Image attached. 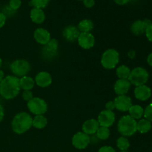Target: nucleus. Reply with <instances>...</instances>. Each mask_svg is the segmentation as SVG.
<instances>
[{
    "instance_id": "nucleus-1",
    "label": "nucleus",
    "mask_w": 152,
    "mask_h": 152,
    "mask_svg": "<svg viewBox=\"0 0 152 152\" xmlns=\"http://www.w3.org/2000/svg\"><path fill=\"white\" fill-rule=\"evenodd\" d=\"M20 90L19 78L15 76L4 77L0 83V94L5 99L15 98L19 94Z\"/></svg>"
},
{
    "instance_id": "nucleus-2",
    "label": "nucleus",
    "mask_w": 152,
    "mask_h": 152,
    "mask_svg": "<svg viewBox=\"0 0 152 152\" xmlns=\"http://www.w3.org/2000/svg\"><path fill=\"white\" fill-rule=\"evenodd\" d=\"M32 123L33 118L28 113L19 112L12 120V130L17 134H22L31 129Z\"/></svg>"
},
{
    "instance_id": "nucleus-3",
    "label": "nucleus",
    "mask_w": 152,
    "mask_h": 152,
    "mask_svg": "<svg viewBox=\"0 0 152 152\" xmlns=\"http://www.w3.org/2000/svg\"><path fill=\"white\" fill-rule=\"evenodd\" d=\"M137 123L129 115H125L119 120L117 130L123 137L133 136L137 132Z\"/></svg>"
},
{
    "instance_id": "nucleus-4",
    "label": "nucleus",
    "mask_w": 152,
    "mask_h": 152,
    "mask_svg": "<svg viewBox=\"0 0 152 152\" xmlns=\"http://www.w3.org/2000/svg\"><path fill=\"white\" fill-rule=\"evenodd\" d=\"M149 74L148 72L142 67H137L131 71L130 75L129 77V81L131 84L134 85L136 87L145 85L148 82Z\"/></svg>"
},
{
    "instance_id": "nucleus-5",
    "label": "nucleus",
    "mask_w": 152,
    "mask_h": 152,
    "mask_svg": "<svg viewBox=\"0 0 152 152\" xmlns=\"http://www.w3.org/2000/svg\"><path fill=\"white\" fill-rule=\"evenodd\" d=\"M120 61V54L115 49H108L101 57V64L105 69H113Z\"/></svg>"
},
{
    "instance_id": "nucleus-6",
    "label": "nucleus",
    "mask_w": 152,
    "mask_h": 152,
    "mask_svg": "<svg viewBox=\"0 0 152 152\" xmlns=\"http://www.w3.org/2000/svg\"><path fill=\"white\" fill-rule=\"evenodd\" d=\"M10 68L15 77L18 78L27 76L31 71V65L25 59H16L12 62Z\"/></svg>"
},
{
    "instance_id": "nucleus-7",
    "label": "nucleus",
    "mask_w": 152,
    "mask_h": 152,
    "mask_svg": "<svg viewBox=\"0 0 152 152\" xmlns=\"http://www.w3.org/2000/svg\"><path fill=\"white\" fill-rule=\"evenodd\" d=\"M30 112L35 115H43L48 111V104L43 99L39 97H34L28 101L27 104Z\"/></svg>"
},
{
    "instance_id": "nucleus-8",
    "label": "nucleus",
    "mask_w": 152,
    "mask_h": 152,
    "mask_svg": "<svg viewBox=\"0 0 152 152\" xmlns=\"http://www.w3.org/2000/svg\"><path fill=\"white\" fill-rule=\"evenodd\" d=\"M90 142V136L84 132H77L72 137L73 145L77 149H85Z\"/></svg>"
},
{
    "instance_id": "nucleus-9",
    "label": "nucleus",
    "mask_w": 152,
    "mask_h": 152,
    "mask_svg": "<svg viewBox=\"0 0 152 152\" xmlns=\"http://www.w3.org/2000/svg\"><path fill=\"white\" fill-rule=\"evenodd\" d=\"M97 121L99 126L109 128L115 122V114L111 111L103 110L99 113Z\"/></svg>"
},
{
    "instance_id": "nucleus-10",
    "label": "nucleus",
    "mask_w": 152,
    "mask_h": 152,
    "mask_svg": "<svg viewBox=\"0 0 152 152\" xmlns=\"http://www.w3.org/2000/svg\"><path fill=\"white\" fill-rule=\"evenodd\" d=\"M58 51V42L56 39H50V41L45 45L42 48V54L45 58L53 59L57 54Z\"/></svg>"
},
{
    "instance_id": "nucleus-11",
    "label": "nucleus",
    "mask_w": 152,
    "mask_h": 152,
    "mask_svg": "<svg viewBox=\"0 0 152 152\" xmlns=\"http://www.w3.org/2000/svg\"><path fill=\"white\" fill-rule=\"evenodd\" d=\"M115 108L120 111H128L132 105V99L127 95H119L114 100Z\"/></svg>"
},
{
    "instance_id": "nucleus-12",
    "label": "nucleus",
    "mask_w": 152,
    "mask_h": 152,
    "mask_svg": "<svg viewBox=\"0 0 152 152\" xmlns=\"http://www.w3.org/2000/svg\"><path fill=\"white\" fill-rule=\"evenodd\" d=\"M77 41L79 45L84 49L91 48L95 44V38L91 33H80Z\"/></svg>"
},
{
    "instance_id": "nucleus-13",
    "label": "nucleus",
    "mask_w": 152,
    "mask_h": 152,
    "mask_svg": "<svg viewBox=\"0 0 152 152\" xmlns=\"http://www.w3.org/2000/svg\"><path fill=\"white\" fill-rule=\"evenodd\" d=\"M151 23V20L149 19H145V20H137L132 23L131 26V31L134 35L140 36L144 34L146 30L147 27Z\"/></svg>"
},
{
    "instance_id": "nucleus-14",
    "label": "nucleus",
    "mask_w": 152,
    "mask_h": 152,
    "mask_svg": "<svg viewBox=\"0 0 152 152\" xmlns=\"http://www.w3.org/2000/svg\"><path fill=\"white\" fill-rule=\"evenodd\" d=\"M35 83L41 88H46L50 86L52 83V77L48 72L41 71L35 77Z\"/></svg>"
},
{
    "instance_id": "nucleus-15",
    "label": "nucleus",
    "mask_w": 152,
    "mask_h": 152,
    "mask_svg": "<svg viewBox=\"0 0 152 152\" xmlns=\"http://www.w3.org/2000/svg\"><path fill=\"white\" fill-rule=\"evenodd\" d=\"M34 39L41 45H46L50 39V34L46 29L39 28L34 33Z\"/></svg>"
},
{
    "instance_id": "nucleus-16",
    "label": "nucleus",
    "mask_w": 152,
    "mask_h": 152,
    "mask_svg": "<svg viewBox=\"0 0 152 152\" xmlns=\"http://www.w3.org/2000/svg\"><path fill=\"white\" fill-rule=\"evenodd\" d=\"M131 88V83L129 80L119 79L117 80L114 86V92L117 95H126L129 92Z\"/></svg>"
},
{
    "instance_id": "nucleus-17",
    "label": "nucleus",
    "mask_w": 152,
    "mask_h": 152,
    "mask_svg": "<svg viewBox=\"0 0 152 152\" xmlns=\"http://www.w3.org/2000/svg\"><path fill=\"white\" fill-rule=\"evenodd\" d=\"M134 96L136 99L141 101H145L149 99L151 96V90L148 86L145 85L137 86L134 89Z\"/></svg>"
},
{
    "instance_id": "nucleus-18",
    "label": "nucleus",
    "mask_w": 152,
    "mask_h": 152,
    "mask_svg": "<svg viewBox=\"0 0 152 152\" xmlns=\"http://www.w3.org/2000/svg\"><path fill=\"white\" fill-rule=\"evenodd\" d=\"M99 128V124L98 121L95 119H90L88 120L83 123L82 126L83 132L88 135H93L96 133Z\"/></svg>"
},
{
    "instance_id": "nucleus-19",
    "label": "nucleus",
    "mask_w": 152,
    "mask_h": 152,
    "mask_svg": "<svg viewBox=\"0 0 152 152\" xmlns=\"http://www.w3.org/2000/svg\"><path fill=\"white\" fill-rule=\"evenodd\" d=\"M78 28L74 25H69L64 29L62 35L63 37L68 42H74L77 39L80 34Z\"/></svg>"
},
{
    "instance_id": "nucleus-20",
    "label": "nucleus",
    "mask_w": 152,
    "mask_h": 152,
    "mask_svg": "<svg viewBox=\"0 0 152 152\" xmlns=\"http://www.w3.org/2000/svg\"><path fill=\"white\" fill-rule=\"evenodd\" d=\"M30 16L33 22L36 24H42L45 20V14L42 9L34 7L31 10Z\"/></svg>"
},
{
    "instance_id": "nucleus-21",
    "label": "nucleus",
    "mask_w": 152,
    "mask_h": 152,
    "mask_svg": "<svg viewBox=\"0 0 152 152\" xmlns=\"http://www.w3.org/2000/svg\"><path fill=\"white\" fill-rule=\"evenodd\" d=\"M19 85H20L21 89H23L24 91H31V89L34 88L35 81L32 77L25 76V77H22L19 79Z\"/></svg>"
},
{
    "instance_id": "nucleus-22",
    "label": "nucleus",
    "mask_w": 152,
    "mask_h": 152,
    "mask_svg": "<svg viewBox=\"0 0 152 152\" xmlns=\"http://www.w3.org/2000/svg\"><path fill=\"white\" fill-rule=\"evenodd\" d=\"M128 111L129 112V116L135 120L142 118L144 114V109L139 105H132Z\"/></svg>"
},
{
    "instance_id": "nucleus-23",
    "label": "nucleus",
    "mask_w": 152,
    "mask_h": 152,
    "mask_svg": "<svg viewBox=\"0 0 152 152\" xmlns=\"http://www.w3.org/2000/svg\"><path fill=\"white\" fill-rule=\"evenodd\" d=\"M151 122L146 119H141L137 123V132L141 134H145L151 129Z\"/></svg>"
},
{
    "instance_id": "nucleus-24",
    "label": "nucleus",
    "mask_w": 152,
    "mask_h": 152,
    "mask_svg": "<svg viewBox=\"0 0 152 152\" xmlns=\"http://www.w3.org/2000/svg\"><path fill=\"white\" fill-rule=\"evenodd\" d=\"M77 28L81 33H90L94 28V23L91 19H85L80 21Z\"/></svg>"
},
{
    "instance_id": "nucleus-25",
    "label": "nucleus",
    "mask_w": 152,
    "mask_h": 152,
    "mask_svg": "<svg viewBox=\"0 0 152 152\" xmlns=\"http://www.w3.org/2000/svg\"><path fill=\"white\" fill-rule=\"evenodd\" d=\"M48 120L44 115H36L33 119L32 126L37 129H42L47 126Z\"/></svg>"
},
{
    "instance_id": "nucleus-26",
    "label": "nucleus",
    "mask_w": 152,
    "mask_h": 152,
    "mask_svg": "<svg viewBox=\"0 0 152 152\" xmlns=\"http://www.w3.org/2000/svg\"><path fill=\"white\" fill-rule=\"evenodd\" d=\"M130 68L125 65H120L119 67H117V70H116V74H117V77H119V79H123V80H128L129 75H130Z\"/></svg>"
},
{
    "instance_id": "nucleus-27",
    "label": "nucleus",
    "mask_w": 152,
    "mask_h": 152,
    "mask_svg": "<svg viewBox=\"0 0 152 152\" xmlns=\"http://www.w3.org/2000/svg\"><path fill=\"white\" fill-rule=\"evenodd\" d=\"M117 146L121 151H127L130 147V142L126 137H120L117 140Z\"/></svg>"
},
{
    "instance_id": "nucleus-28",
    "label": "nucleus",
    "mask_w": 152,
    "mask_h": 152,
    "mask_svg": "<svg viewBox=\"0 0 152 152\" xmlns=\"http://www.w3.org/2000/svg\"><path fill=\"white\" fill-rule=\"evenodd\" d=\"M110 130L108 128L106 127H102V126H99V129L96 132V135L97 138L101 140H105L108 139L110 136Z\"/></svg>"
},
{
    "instance_id": "nucleus-29",
    "label": "nucleus",
    "mask_w": 152,
    "mask_h": 152,
    "mask_svg": "<svg viewBox=\"0 0 152 152\" xmlns=\"http://www.w3.org/2000/svg\"><path fill=\"white\" fill-rule=\"evenodd\" d=\"M49 2H50V0H31L30 5L36 8L42 9L47 7Z\"/></svg>"
},
{
    "instance_id": "nucleus-30",
    "label": "nucleus",
    "mask_w": 152,
    "mask_h": 152,
    "mask_svg": "<svg viewBox=\"0 0 152 152\" xmlns=\"http://www.w3.org/2000/svg\"><path fill=\"white\" fill-rule=\"evenodd\" d=\"M143 116L145 119L149 120L150 122H152V103L149 104L144 110Z\"/></svg>"
},
{
    "instance_id": "nucleus-31",
    "label": "nucleus",
    "mask_w": 152,
    "mask_h": 152,
    "mask_svg": "<svg viewBox=\"0 0 152 152\" xmlns=\"http://www.w3.org/2000/svg\"><path fill=\"white\" fill-rule=\"evenodd\" d=\"M22 5V0H10L9 7L13 10H18Z\"/></svg>"
},
{
    "instance_id": "nucleus-32",
    "label": "nucleus",
    "mask_w": 152,
    "mask_h": 152,
    "mask_svg": "<svg viewBox=\"0 0 152 152\" xmlns=\"http://www.w3.org/2000/svg\"><path fill=\"white\" fill-rule=\"evenodd\" d=\"M22 98H23L24 100L27 101V102L30 101L31 99L34 98V95H33L32 91L30 90L24 91L22 92Z\"/></svg>"
},
{
    "instance_id": "nucleus-33",
    "label": "nucleus",
    "mask_w": 152,
    "mask_h": 152,
    "mask_svg": "<svg viewBox=\"0 0 152 152\" xmlns=\"http://www.w3.org/2000/svg\"><path fill=\"white\" fill-rule=\"evenodd\" d=\"M145 36H146L147 39H148V41L151 42H152V22L147 27L146 30L145 31Z\"/></svg>"
},
{
    "instance_id": "nucleus-34",
    "label": "nucleus",
    "mask_w": 152,
    "mask_h": 152,
    "mask_svg": "<svg viewBox=\"0 0 152 152\" xmlns=\"http://www.w3.org/2000/svg\"><path fill=\"white\" fill-rule=\"evenodd\" d=\"M98 152H116V150L111 146H102L99 149Z\"/></svg>"
},
{
    "instance_id": "nucleus-35",
    "label": "nucleus",
    "mask_w": 152,
    "mask_h": 152,
    "mask_svg": "<svg viewBox=\"0 0 152 152\" xmlns=\"http://www.w3.org/2000/svg\"><path fill=\"white\" fill-rule=\"evenodd\" d=\"M83 1L85 7H88V8L94 7V5L95 4V0H83Z\"/></svg>"
},
{
    "instance_id": "nucleus-36",
    "label": "nucleus",
    "mask_w": 152,
    "mask_h": 152,
    "mask_svg": "<svg viewBox=\"0 0 152 152\" xmlns=\"http://www.w3.org/2000/svg\"><path fill=\"white\" fill-rule=\"evenodd\" d=\"M114 108H115V105H114V101H113V102L110 101V102H108L105 104V110L112 111Z\"/></svg>"
},
{
    "instance_id": "nucleus-37",
    "label": "nucleus",
    "mask_w": 152,
    "mask_h": 152,
    "mask_svg": "<svg viewBox=\"0 0 152 152\" xmlns=\"http://www.w3.org/2000/svg\"><path fill=\"white\" fill-rule=\"evenodd\" d=\"M6 22V16L4 13L0 12V28H2Z\"/></svg>"
},
{
    "instance_id": "nucleus-38",
    "label": "nucleus",
    "mask_w": 152,
    "mask_h": 152,
    "mask_svg": "<svg viewBox=\"0 0 152 152\" xmlns=\"http://www.w3.org/2000/svg\"><path fill=\"white\" fill-rule=\"evenodd\" d=\"M114 1L118 5H125L129 2V0H114Z\"/></svg>"
},
{
    "instance_id": "nucleus-39",
    "label": "nucleus",
    "mask_w": 152,
    "mask_h": 152,
    "mask_svg": "<svg viewBox=\"0 0 152 152\" xmlns=\"http://www.w3.org/2000/svg\"><path fill=\"white\" fill-rule=\"evenodd\" d=\"M4 108H3L2 105H0V123L2 121L3 118H4Z\"/></svg>"
},
{
    "instance_id": "nucleus-40",
    "label": "nucleus",
    "mask_w": 152,
    "mask_h": 152,
    "mask_svg": "<svg viewBox=\"0 0 152 152\" xmlns=\"http://www.w3.org/2000/svg\"><path fill=\"white\" fill-rule=\"evenodd\" d=\"M147 62H148V64L150 66L152 67V53H150L148 56V58H147Z\"/></svg>"
},
{
    "instance_id": "nucleus-41",
    "label": "nucleus",
    "mask_w": 152,
    "mask_h": 152,
    "mask_svg": "<svg viewBox=\"0 0 152 152\" xmlns=\"http://www.w3.org/2000/svg\"><path fill=\"white\" fill-rule=\"evenodd\" d=\"M4 78V74L3 72V71L0 70V83L3 80V79Z\"/></svg>"
},
{
    "instance_id": "nucleus-42",
    "label": "nucleus",
    "mask_w": 152,
    "mask_h": 152,
    "mask_svg": "<svg viewBox=\"0 0 152 152\" xmlns=\"http://www.w3.org/2000/svg\"><path fill=\"white\" fill-rule=\"evenodd\" d=\"M1 65H2V59H1V57H0V68L1 67Z\"/></svg>"
},
{
    "instance_id": "nucleus-43",
    "label": "nucleus",
    "mask_w": 152,
    "mask_h": 152,
    "mask_svg": "<svg viewBox=\"0 0 152 152\" xmlns=\"http://www.w3.org/2000/svg\"><path fill=\"white\" fill-rule=\"evenodd\" d=\"M120 152H128L127 151H120Z\"/></svg>"
},
{
    "instance_id": "nucleus-44",
    "label": "nucleus",
    "mask_w": 152,
    "mask_h": 152,
    "mask_svg": "<svg viewBox=\"0 0 152 152\" xmlns=\"http://www.w3.org/2000/svg\"><path fill=\"white\" fill-rule=\"evenodd\" d=\"M80 1H83V0H80Z\"/></svg>"
}]
</instances>
